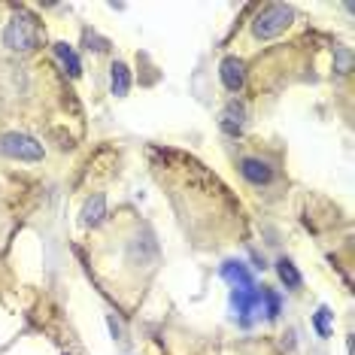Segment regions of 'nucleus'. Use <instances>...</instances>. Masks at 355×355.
Here are the masks:
<instances>
[{
    "label": "nucleus",
    "instance_id": "16",
    "mask_svg": "<svg viewBox=\"0 0 355 355\" xmlns=\"http://www.w3.org/2000/svg\"><path fill=\"white\" fill-rule=\"evenodd\" d=\"M110 331H112V334H116V337H122V328L116 325V319H110Z\"/></svg>",
    "mask_w": 355,
    "mask_h": 355
},
{
    "label": "nucleus",
    "instance_id": "1",
    "mask_svg": "<svg viewBox=\"0 0 355 355\" xmlns=\"http://www.w3.org/2000/svg\"><path fill=\"white\" fill-rule=\"evenodd\" d=\"M3 43L10 46L12 52H31L37 49L40 43V25L31 19L28 12H15L10 19V25L3 31Z\"/></svg>",
    "mask_w": 355,
    "mask_h": 355
},
{
    "label": "nucleus",
    "instance_id": "2",
    "mask_svg": "<svg viewBox=\"0 0 355 355\" xmlns=\"http://www.w3.org/2000/svg\"><path fill=\"white\" fill-rule=\"evenodd\" d=\"M292 19H295L292 6H286V3H270V6H264V10L255 15V21H252V34H255L258 40L279 37L282 31L292 25Z\"/></svg>",
    "mask_w": 355,
    "mask_h": 355
},
{
    "label": "nucleus",
    "instance_id": "13",
    "mask_svg": "<svg viewBox=\"0 0 355 355\" xmlns=\"http://www.w3.org/2000/svg\"><path fill=\"white\" fill-rule=\"evenodd\" d=\"M331 319H334V313H331L328 306H319V313L313 316V325H316L319 337H328L331 334Z\"/></svg>",
    "mask_w": 355,
    "mask_h": 355
},
{
    "label": "nucleus",
    "instance_id": "3",
    "mask_svg": "<svg viewBox=\"0 0 355 355\" xmlns=\"http://www.w3.org/2000/svg\"><path fill=\"white\" fill-rule=\"evenodd\" d=\"M0 149H3L10 158H19V161H40L43 158V143H37L34 137H28V134H6L3 140H0Z\"/></svg>",
    "mask_w": 355,
    "mask_h": 355
},
{
    "label": "nucleus",
    "instance_id": "11",
    "mask_svg": "<svg viewBox=\"0 0 355 355\" xmlns=\"http://www.w3.org/2000/svg\"><path fill=\"white\" fill-rule=\"evenodd\" d=\"M55 55H58V61L64 64V67H67V73L70 76H79V73H83V64H79V58H76V52L73 49H70V46L67 43H55Z\"/></svg>",
    "mask_w": 355,
    "mask_h": 355
},
{
    "label": "nucleus",
    "instance_id": "6",
    "mask_svg": "<svg viewBox=\"0 0 355 355\" xmlns=\"http://www.w3.org/2000/svg\"><path fill=\"white\" fill-rule=\"evenodd\" d=\"M222 277L228 279L234 288H255L252 273H249V268L246 264H240V261H225L222 264Z\"/></svg>",
    "mask_w": 355,
    "mask_h": 355
},
{
    "label": "nucleus",
    "instance_id": "12",
    "mask_svg": "<svg viewBox=\"0 0 355 355\" xmlns=\"http://www.w3.org/2000/svg\"><path fill=\"white\" fill-rule=\"evenodd\" d=\"M277 273H279V279L286 282V288H301V273H297V268L288 258H279L277 261Z\"/></svg>",
    "mask_w": 355,
    "mask_h": 355
},
{
    "label": "nucleus",
    "instance_id": "7",
    "mask_svg": "<svg viewBox=\"0 0 355 355\" xmlns=\"http://www.w3.org/2000/svg\"><path fill=\"white\" fill-rule=\"evenodd\" d=\"M103 219H107V200H103V195L88 198L83 207V225L85 228H98Z\"/></svg>",
    "mask_w": 355,
    "mask_h": 355
},
{
    "label": "nucleus",
    "instance_id": "5",
    "mask_svg": "<svg viewBox=\"0 0 355 355\" xmlns=\"http://www.w3.org/2000/svg\"><path fill=\"white\" fill-rule=\"evenodd\" d=\"M231 306L243 316V325H249V313H255L261 306V295H258V288H234Z\"/></svg>",
    "mask_w": 355,
    "mask_h": 355
},
{
    "label": "nucleus",
    "instance_id": "4",
    "mask_svg": "<svg viewBox=\"0 0 355 355\" xmlns=\"http://www.w3.org/2000/svg\"><path fill=\"white\" fill-rule=\"evenodd\" d=\"M219 76H222V85L228 88V92H240L243 88V83H246V67H243V61L240 58H225L222 64H219Z\"/></svg>",
    "mask_w": 355,
    "mask_h": 355
},
{
    "label": "nucleus",
    "instance_id": "10",
    "mask_svg": "<svg viewBox=\"0 0 355 355\" xmlns=\"http://www.w3.org/2000/svg\"><path fill=\"white\" fill-rule=\"evenodd\" d=\"M222 131L231 134V137H237L240 131H243V107L231 103V107L222 112Z\"/></svg>",
    "mask_w": 355,
    "mask_h": 355
},
{
    "label": "nucleus",
    "instance_id": "9",
    "mask_svg": "<svg viewBox=\"0 0 355 355\" xmlns=\"http://www.w3.org/2000/svg\"><path fill=\"white\" fill-rule=\"evenodd\" d=\"M110 88L116 98H125V94L131 92V70H128L122 61H116L110 67Z\"/></svg>",
    "mask_w": 355,
    "mask_h": 355
},
{
    "label": "nucleus",
    "instance_id": "8",
    "mask_svg": "<svg viewBox=\"0 0 355 355\" xmlns=\"http://www.w3.org/2000/svg\"><path fill=\"white\" fill-rule=\"evenodd\" d=\"M240 173L246 176L252 185H264V182H270V167L264 164V161H258V158H243L240 161Z\"/></svg>",
    "mask_w": 355,
    "mask_h": 355
},
{
    "label": "nucleus",
    "instance_id": "15",
    "mask_svg": "<svg viewBox=\"0 0 355 355\" xmlns=\"http://www.w3.org/2000/svg\"><path fill=\"white\" fill-rule=\"evenodd\" d=\"M334 64H337V70H340V73H349V70H352V55H349V49H337L334 52Z\"/></svg>",
    "mask_w": 355,
    "mask_h": 355
},
{
    "label": "nucleus",
    "instance_id": "14",
    "mask_svg": "<svg viewBox=\"0 0 355 355\" xmlns=\"http://www.w3.org/2000/svg\"><path fill=\"white\" fill-rule=\"evenodd\" d=\"M258 295H261V304L268 306V319H277L279 316V295H273L270 288H261Z\"/></svg>",
    "mask_w": 355,
    "mask_h": 355
}]
</instances>
